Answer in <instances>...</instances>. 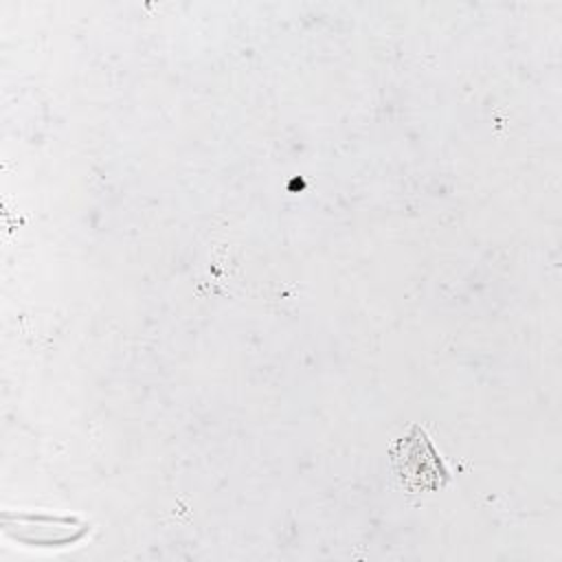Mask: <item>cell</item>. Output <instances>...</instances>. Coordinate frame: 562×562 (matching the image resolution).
<instances>
[{"mask_svg":"<svg viewBox=\"0 0 562 562\" xmlns=\"http://www.w3.org/2000/svg\"><path fill=\"white\" fill-rule=\"evenodd\" d=\"M393 470L408 490H437L448 481V470L419 428H411L393 450Z\"/></svg>","mask_w":562,"mask_h":562,"instance_id":"1","label":"cell"}]
</instances>
